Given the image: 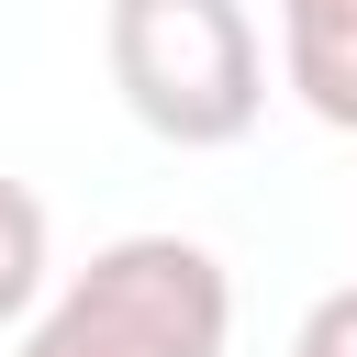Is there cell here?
Listing matches in <instances>:
<instances>
[{
    "instance_id": "cell-1",
    "label": "cell",
    "mask_w": 357,
    "mask_h": 357,
    "mask_svg": "<svg viewBox=\"0 0 357 357\" xmlns=\"http://www.w3.org/2000/svg\"><path fill=\"white\" fill-rule=\"evenodd\" d=\"M112 89L156 145H245L268 112V45L245 0H112L100 22Z\"/></svg>"
},
{
    "instance_id": "cell-2",
    "label": "cell",
    "mask_w": 357,
    "mask_h": 357,
    "mask_svg": "<svg viewBox=\"0 0 357 357\" xmlns=\"http://www.w3.org/2000/svg\"><path fill=\"white\" fill-rule=\"evenodd\" d=\"M234 279L201 234H112L33 324L22 357H223Z\"/></svg>"
},
{
    "instance_id": "cell-3",
    "label": "cell",
    "mask_w": 357,
    "mask_h": 357,
    "mask_svg": "<svg viewBox=\"0 0 357 357\" xmlns=\"http://www.w3.org/2000/svg\"><path fill=\"white\" fill-rule=\"evenodd\" d=\"M279 67L312 123L357 134V0H279Z\"/></svg>"
},
{
    "instance_id": "cell-4",
    "label": "cell",
    "mask_w": 357,
    "mask_h": 357,
    "mask_svg": "<svg viewBox=\"0 0 357 357\" xmlns=\"http://www.w3.org/2000/svg\"><path fill=\"white\" fill-rule=\"evenodd\" d=\"M45 279H56V223L22 178H0V324H33Z\"/></svg>"
},
{
    "instance_id": "cell-5",
    "label": "cell",
    "mask_w": 357,
    "mask_h": 357,
    "mask_svg": "<svg viewBox=\"0 0 357 357\" xmlns=\"http://www.w3.org/2000/svg\"><path fill=\"white\" fill-rule=\"evenodd\" d=\"M290 357H357V279H346V290H324V301L301 312Z\"/></svg>"
}]
</instances>
